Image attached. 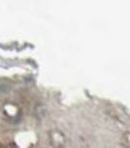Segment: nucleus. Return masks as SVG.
Instances as JSON below:
<instances>
[{
    "instance_id": "1",
    "label": "nucleus",
    "mask_w": 130,
    "mask_h": 148,
    "mask_svg": "<svg viewBox=\"0 0 130 148\" xmlns=\"http://www.w3.org/2000/svg\"><path fill=\"white\" fill-rule=\"evenodd\" d=\"M50 139L52 145L56 148H61L65 144V136L60 131H53L50 133Z\"/></svg>"
}]
</instances>
